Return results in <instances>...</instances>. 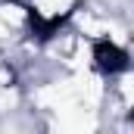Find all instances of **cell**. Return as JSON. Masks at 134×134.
Returning a JSON list of instances; mask_svg holds the SVG:
<instances>
[{"label":"cell","instance_id":"obj_1","mask_svg":"<svg viewBox=\"0 0 134 134\" xmlns=\"http://www.w3.org/2000/svg\"><path fill=\"white\" fill-rule=\"evenodd\" d=\"M91 66L100 72L103 78H115V75H122L125 69L131 66V59H128V50L119 44V41H112V37H97L94 44H91Z\"/></svg>","mask_w":134,"mask_h":134},{"label":"cell","instance_id":"obj_2","mask_svg":"<svg viewBox=\"0 0 134 134\" xmlns=\"http://www.w3.org/2000/svg\"><path fill=\"white\" fill-rule=\"evenodd\" d=\"M28 6H31V16H34L31 25H44L47 31H53L63 19L72 16L75 0H28Z\"/></svg>","mask_w":134,"mask_h":134}]
</instances>
